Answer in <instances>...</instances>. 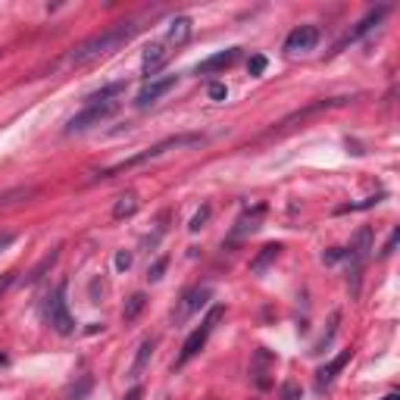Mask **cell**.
<instances>
[{
	"mask_svg": "<svg viewBox=\"0 0 400 400\" xmlns=\"http://www.w3.org/2000/svg\"><path fill=\"white\" fill-rule=\"evenodd\" d=\"M138 22H119V25L107 28V32L94 34V38H88V41H82L78 48L69 54V66H91V63L103 60V56L116 54L119 48H125V44L131 41L138 34Z\"/></svg>",
	"mask_w": 400,
	"mask_h": 400,
	"instance_id": "6da1fadb",
	"label": "cell"
},
{
	"mask_svg": "<svg viewBox=\"0 0 400 400\" xmlns=\"http://www.w3.org/2000/svg\"><path fill=\"white\" fill-rule=\"evenodd\" d=\"M197 144H204V135H194V131H191V135H172V138H166V141H160V144H154V147H147V150H141V154L123 160V163H116V166H109V169H103L101 178H113V176H119V172H125V169H135V166H141V163H150V160L169 154V150L197 147Z\"/></svg>",
	"mask_w": 400,
	"mask_h": 400,
	"instance_id": "7a4b0ae2",
	"label": "cell"
},
{
	"mask_svg": "<svg viewBox=\"0 0 400 400\" xmlns=\"http://www.w3.org/2000/svg\"><path fill=\"white\" fill-rule=\"evenodd\" d=\"M369 253H372V229L363 225V229L353 235L350 247L344 251V257L350 260V294L359 297V275H363V266H366Z\"/></svg>",
	"mask_w": 400,
	"mask_h": 400,
	"instance_id": "3957f363",
	"label": "cell"
},
{
	"mask_svg": "<svg viewBox=\"0 0 400 400\" xmlns=\"http://www.w3.org/2000/svg\"><path fill=\"white\" fill-rule=\"evenodd\" d=\"M225 316V306H213L210 313H207V319L200 322V328H194V332L188 335V341L182 344V353H178V359H176V369H182L188 359H194L197 353L204 350V344H207V338H210V332L216 328V322Z\"/></svg>",
	"mask_w": 400,
	"mask_h": 400,
	"instance_id": "277c9868",
	"label": "cell"
},
{
	"mask_svg": "<svg viewBox=\"0 0 400 400\" xmlns=\"http://www.w3.org/2000/svg\"><path fill=\"white\" fill-rule=\"evenodd\" d=\"M116 109H119V103H85L82 113H75L66 123V131L75 135V131H85V129H91V125H101L103 119H109V116L116 113Z\"/></svg>",
	"mask_w": 400,
	"mask_h": 400,
	"instance_id": "5b68a950",
	"label": "cell"
},
{
	"mask_svg": "<svg viewBox=\"0 0 400 400\" xmlns=\"http://www.w3.org/2000/svg\"><path fill=\"white\" fill-rule=\"evenodd\" d=\"M210 297H213V291L207 285H197V288H191V291H185L182 300H178V310H176V326L188 322L194 313L204 310V306L210 304Z\"/></svg>",
	"mask_w": 400,
	"mask_h": 400,
	"instance_id": "8992f818",
	"label": "cell"
},
{
	"mask_svg": "<svg viewBox=\"0 0 400 400\" xmlns=\"http://www.w3.org/2000/svg\"><path fill=\"white\" fill-rule=\"evenodd\" d=\"M48 319H50V326H54L60 335H72L75 332V322H72V316H69V310H66V282H63V285L56 288V294L50 297Z\"/></svg>",
	"mask_w": 400,
	"mask_h": 400,
	"instance_id": "52a82bcc",
	"label": "cell"
},
{
	"mask_svg": "<svg viewBox=\"0 0 400 400\" xmlns=\"http://www.w3.org/2000/svg\"><path fill=\"white\" fill-rule=\"evenodd\" d=\"M319 38H322L319 25H297V28H294V32L285 38V50H288V54H304V50H313V48H316Z\"/></svg>",
	"mask_w": 400,
	"mask_h": 400,
	"instance_id": "ba28073f",
	"label": "cell"
},
{
	"mask_svg": "<svg viewBox=\"0 0 400 400\" xmlns=\"http://www.w3.org/2000/svg\"><path fill=\"white\" fill-rule=\"evenodd\" d=\"M176 82H178V75H166V78H154V82H147L141 88V94H138V101H135V107H150V103H156L160 97L166 94V91H172L176 88Z\"/></svg>",
	"mask_w": 400,
	"mask_h": 400,
	"instance_id": "9c48e42d",
	"label": "cell"
},
{
	"mask_svg": "<svg viewBox=\"0 0 400 400\" xmlns=\"http://www.w3.org/2000/svg\"><path fill=\"white\" fill-rule=\"evenodd\" d=\"M263 216H266V207L263 204H257L253 210H247L244 216L235 222V229H231V241H241L244 235H253V231L260 229V222H263Z\"/></svg>",
	"mask_w": 400,
	"mask_h": 400,
	"instance_id": "30bf717a",
	"label": "cell"
},
{
	"mask_svg": "<svg viewBox=\"0 0 400 400\" xmlns=\"http://www.w3.org/2000/svg\"><path fill=\"white\" fill-rule=\"evenodd\" d=\"M169 54H172V50L166 48L163 41H160V44H150V48L144 50V63H141L144 75H147V78H150V75H156V72H160V69H163V63L169 60Z\"/></svg>",
	"mask_w": 400,
	"mask_h": 400,
	"instance_id": "8fae6325",
	"label": "cell"
},
{
	"mask_svg": "<svg viewBox=\"0 0 400 400\" xmlns=\"http://www.w3.org/2000/svg\"><path fill=\"white\" fill-rule=\"evenodd\" d=\"M238 60V48H229V50H219V54L207 56L200 66H197V75H210V72H222V69H229L231 63Z\"/></svg>",
	"mask_w": 400,
	"mask_h": 400,
	"instance_id": "7c38bea8",
	"label": "cell"
},
{
	"mask_svg": "<svg viewBox=\"0 0 400 400\" xmlns=\"http://www.w3.org/2000/svg\"><path fill=\"white\" fill-rule=\"evenodd\" d=\"M385 13H388V7H379V10H369V13H366V16H363V19H359V22H357V28H353V32H350V34H347L344 41H341V44H338V50H341V48H344V44H350V41H359V38H363V34H366V32H372V28H375V25H379V22H381V16H385Z\"/></svg>",
	"mask_w": 400,
	"mask_h": 400,
	"instance_id": "4fadbf2b",
	"label": "cell"
},
{
	"mask_svg": "<svg viewBox=\"0 0 400 400\" xmlns=\"http://www.w3.org/2000/svg\"><path fill=\"white\" fill-rule=\"evenodd\" d=\"M188 38H191V19L188 16H176L163 38V44L166 48H182V44H188Z\"/></svg>",
	"mask_w": 400,
	"mask_h": 400,
	"instance_id": "5bb4252c",
	"label": "cell"
},
{
	"mask_svg": "<svg viewBox=\"0 0 400 400\" xmlns=\"http://www.w3.org/2000/svg\"><path fill=\"white\" fill-rule=\"evenodd\" d=\"M350 357H353V350L338 353V357H335L332 363H328V366H322V369H319V372H316V385H319V388H328V385H332V381H335V375H338L341 369H344L347 363H350Z\"/></svg>",
	"mask_w": 400,
	"mask_h": 400,
	"instance_id": "9a60e30c",
	"label": "cell"
},
{
	"mask_svg": "<svg viewBox=\"0 0 400 400\" xmlns=\"http://www.w3.org/2000/svg\"><path fill=\"white\" fill-rule=\"evenodd\" d=\"M154 347H156V338H147V341H141V347H138V353H135V363H131V369H129V379L131 381H138L144 375V369L150 366V357H154Z\"/></svg>",
	"mask_w": 400,
	"mask_h": 400,
	"instance_id": "2e32d148",
	"label": "cell"
},
{
	"mask_svg": "<svg viewBox=\"0 0 400 400\" xmlns=\"http://www.w3.org/2000/svg\"><path fill=\"white\" fill-rule=\"evenodd\" d=\"M125 88H129L125 82H109V85H103L101 91L85 97V103H119L125 97Z\"/></svg>",
	"mask_w": 400,
	"mask_h": 400,
	"instance_id": "e0dca14e",
	"label": "cell"
},
{
	"mask_svg": "<svg viewBox=\"0 0 400 400\" xmlns=\"http://www.w3.org/2000/svg\"><path fill=\"white\" fill-rule=\"evenodd\" d=\"M278 257H282V244H266L263 251H260L257 257H253V263H251V272H253V275H263V272L269 269V266L275 263Z\"/></svg>",
	"mask_w": 400,
	"mask_h": 400,
	"instance_id": "ac0fdd59",
	"label": "cell"
},
{
	"mask_svg": "<svg viewBox=\"0 0 400 400\" xmlns=\"http://www.w3.org/2000/svg\"><path fill=\"white\" fill-rule=\"evenodd\" d=\"M28 197H34V188H28V185L0 191V207H13V204H19V200H28Z\"/></svg>",
	"mask_w": 400,
	"mask_h": 400,
	"instance_id": "d6986e66",
	"label": "cell"
},
{
	"mask_svg": "<svg viewBox=\"0 0 400 400\" xmlns=\"http://www.w3.org/2000/svg\"><path fill=\"white\" fill-rule=\"evenodd\" d=\"M144 304H147V294H131L129 297V304H125V310H123V322H135L138 319V313L144 310Z\"/></svg>",
	"mask_w": 400,
	"mask_h": 400,
	"instance_id": "ffe728a7",
	"label": "cell"
},
{
	"mask_svg": "<svg viewBox=\"0 0 400 400\" xmlns=\"http://www.w3.org/2000/svg\"><path fill=\"white\" fill-rule=\"evenodd\" d=\"M385 194H375V197H366V200H357V204H344L335 210V216H344V213H359V210H372L375 204H381Z\"/></svg>",
	"mask_w": 400,
	"mask_h": 400,
	"instance_id": "44dd1931",
	"label": "cell"
},
{
	"mask_svg": "<svg viewBox=\"0 0 400 400\" xmlns=\"http://www.w3.org/2000/svg\"><path fill=\"white\" fill-rule=\"evenodd\" d=\"M135 210H138V197L135 194H123L119 200H116V207H113V219H125V216H131Z\"/></svg>",
	"mask_w": 400,
	"mask_h": 400,
	"instance_id": "7402d4cb",
	"label": "cell"
},
{
	"mask_svg": "<svg viewBox=\"0 0 400 400\" xmlns=\"http://www.w3.org/2000/svg\"><path fill=\"white\" fill-rule=\"evenodd\" d=\"M338 322H341V313H332V319H328V332L322 335V341H319L316 350H326V344L335 338V332H338Z\"/></svg>",
	"mask_w": 400,
	"mask_h": 400,
	"instance_id": "603a6c76",
	"label": "cell"
},
{
	"mask_svg": "<svg viewBox=\"0 0 400 400\" xmlns=\"http://www.w3.org/2000/svg\"><path fill=\"white\" fill-rule=\"evenodd\" d=\"M210 204H207V207H200V210H197V216L194 219H191V225H188V229L191 231H200V229H204V225H207V219H210Z\"/></svg>",
	"mask_w": 400,
	"mask_h": 400,
	"instance_id": "cb8c5ba5",
	"label": "cell"
},
{
	"mask_svg": "<svg viewBox=\"0 0 400 400\" xmlns=\"http://www.w3.org/2000/svg\"><path fill=\"white\" fill-rule=\"evenodd\" d=\"M166 266H169V257H160V260H156V263L147 269L150 282H160V278H163V272H166Z\"/></svg>",
	"mask_w": 400,
	"mask_h": 400,
	"instance_id": "d4e9b609",
	"label": "cell"
},
{
	"mask_svg": "<svg viewBox=\"0 0 400 400\" xmlns=\"http://www.w3.org/2000/svg\"><path fill=\"white\" fill-rule=\"evenodd\" d=\"M282 400H300V385H297V381H285V385H282Z\"/></svg>",
	"mask_w": 400,
	"mask_h": 400,
	"instance_id": "484cf974",
	"label": "cell"
},
{
	"mask_svg": "<svg viewBox=\"0 0 400 400\" xmlns=\"http://www.w3.org/2000/svg\"><path fill=\"white\" fill-rule=\"evenodd\" d=\"M247 69H251V75H263V69H266V56H251V63H247Z\"/></svg>",
	"mask_w": 400,
	"mask_h": 400,
	"instance_id": "4316f807",
	"label": "cell"
},
{
	"mask_svg": "<svg viewBox=\"0 0 400 400\" xmlns=\"http://www.w3.org/2000/svg\"><path fill=\"white\" fill-rule=\"evenodd\" d=\"M225 94H229V91H225L222 82H213L210 85V97H213V101H225Z\"/></svg>",
	"mask_w": 400,
	"mask_h": 400,
	"instance_id": "83f0119b",
	"label": "cell"
},
{
	"mask_svg": "<svg viewBox=\"0 0 400 400\" xmlns=\"http://www.w3.org/2000/svg\"><path fill=\"white\" fill-rule=\"evenodd\" d=\"M129 266H131V253L123 251L119 257H116V269H129Z\"/></svg>",
	"mask_w": 400,
	"mask_h": 400,
	"instance_id": "f1b7e54d",
	"label": "cell"
},
{
	"mask_svg": "<svg viewBox=\"0 0 400 400\" xmlns=\"http://www.w3.org/2000/svg\"><path fill=\"white\" fill-rule=\"evenodd\" d=\"M13 241H16V235H10V231H0V251H7Z\"/></svg>",
	"mask_w": 400,
	"mask_h": 400,
	"instance_id": "f546056e",
	"label": "cell"
},
{
	"mask_svg": "<svg viewBox=\"0 0 400 400\" xmlns=\"http://www.w3.org/2000/svg\"><path fill=\"white\" fill-rule=\"evenodd\" d=\"M394 247H397V231H391V238H388V244H385V251H381V257H388Z\"/></svg>",
	"mask_w": 400,
	"mask_h": 400,
	"instance_id": "4dcf8cb0",
	"label": "cell"
},
{
	"mask_svg": "<svg viewBox=\"0 0 400 400\" xmlns=\"http://www.w3.org/2000/svg\"><path fill=\"white\" fill-rule=\"evenodd\" d=\"M13 278H16V272H7V275L0 278V294H3V291H7L10 285H13Z\"/></svg>",
	"mask_w": 400,
	"mask_h": 400,
	"instance_id": "1f68e13d",
	"label": "cell"
},
{
	"mask_svg": "<svg viewBox=\"0 0 400 400\" xmlns=\"http://www.w3.org/2000/svg\"><path fill=\"white\" fill-rule=\"evenodd\" d=\"M341 257H344V253H341V251H328L322 260H326V263H335V260H341Z\"/></svg>",
	"mask_w": 400,
	"mask_h": 400,
	"instance_id": "d6a6232c",
	"label": "cell"
},
{
	"mask_svg": "<svg viewBox=\"0 0 400 400\" xmlns=\"http://www.w3.org/2000/svg\"><path fill=\"white\" fill-rule=\"evenodd\" d=\"M125 400H141V388H131V394Z\"/></svg>",
	"mask_w": 400,
	"mask_h": 400,
	"instance_id": "836d02e7",
	"label": "cell"
},
{
	"mask_svg": "<svg viewBox=\"0 0 400 400\" xmlns=\"http://www.w3.org/2000/svg\"><path fill=\"white\" fill-rule=\"evenodd\" d=\"M385 400H400V394H388V397Z\"/></svg>",
	"mask_w": 400,
	"mask_h": 400,
	"instance_id": "e575fe53",
	"label": "cell"
},
{
	"mask_svg": "<svg viewBox=\"0 0 400 400\" xmlns=\"http://www.w3.org/2000/svg\"><path fill=\"white\" fill-rule=\"evenodd\" d=\"M0 363H7V357H3V353H0Z\"/></svg>",
	"mask_w": 400,
	"mask_h": 400,
	"instance_id": "d590c367",
	"label": "cell"
},
{
	"mask_svg": "<svg viewBox=\"0 0 400 400\" xmlns=\"http://www.w3.org/2000/svg\"><path fill=\"white\" fill-rule=\"evenodd\" d=\"M207 400H216V397H207Z\"/></svg>",
	"mask_w": 400,
	"mask_h": 400,
	"instance_id": "8d00e7d4",
	"label": "cell"
}]
</instances>
